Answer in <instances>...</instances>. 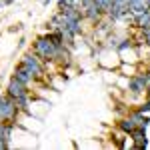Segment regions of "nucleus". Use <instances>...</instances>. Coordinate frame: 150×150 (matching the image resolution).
<instances>
[{
	"label": "nucleus",
	"mask_w": 150,
	"mask_h": 150,
	"mask_svg": "<svg viewBox=\"0 0 150 150\" xmlns=\"http://www.w3.org/2000/svg\"><path fill=\"white\" fill-rule=\"evenodd\" d=\"M130 24H132L134 28H138V30H142V28L150 26V12L146 10V12H140V14H132Z\"/></svg>",
	"instance_id": "9d476101"
},
{
	"label": "nucleus",
	"mask_w": 150,
	"mask_h": 150,
	"mask_svg": "<svg viewBox=\"0 0 150 150\" xmlns=\"http://www.w3.org/2000/svg\"><path fill=\"white\" fill-rule=\"evenodd\" d=\"M20 62L28 68V72L34 76L36 80H42V78L46 76V62H42V60L32 52V50L24 52V56L20 58Z\"/></svg>",
	"instance_id": "7ed1b4c3"
},
{
	"label": "nucleus",
	"mask_w": 150,
	"mask_h": 150,
	"mask_svg": "<svg viewBox=\"0 0 150 150\" xmlns=\"http://www.w3.org/2000/svg\"><path fill=\"white\" fill-rule=\"evenodd\" d=\"M82 14H84V20H86V22H90V24H94V26L104 18V12L96 6V2H94L92 6H88L86 10H82Z\"/></svg>",
	"instance_id": "1a4fd4ad"
},
{
	"label": "nucleus",
	"mask_w": 150,
	"mask_h": 150,
	"mask_svg": "<svg viewBox=\"0 0 150 150\" xmlns=\"http://www.w3.org/2000/svg\"><path fill=\"white\" fill-rule=\"evenodd\" d=\"M14 4V0H0V8H4V6H10Z\"/></svg>",
	"instance_id": "f3484780"
},
{
	"label": "nucleus",
	"mask_w": 150,
	"mask_h": 150,
	"mask_svg": "<svg viewBox=\"0 0 150 150\" xmlns=\"http://www.w3.org/2000/svg\"><path fill=\"white\" fill-rule=\"evenodd\" d=\"M14 126L12 122H0V150H8L10 148V138L12 132H14Z\"/></svg>",
	"instance_id": "0eeeda50"
},
{
	"label": "nucleus",
	"mask_w": 150,
	"mask_h": 150,
	"mask_svg": "<svg viewBox=\"0 0 150 150\" xmlns=\"http://www.w3.org/2000/svg\"><path fill=\"white\" fill-rule=\"evenodd\" d=\"M132 46H134V40L128 36V38H120V40H118V44H116V50H118V52H124L126 48H132Z\"/></svg>",
	"instance_id": "4468645a"
},
{
	"label": "nucleus",
	"mask_w": 150,
	"mask_h": 150,
	"mask_svg": "<svg viewBox=\"0 0 150 150\" xmlns=\"http://www.w3.org/2000/svg\"><path fill=\"white\" fill-rule=\"evenodd\" d=\"M128 136L134 140V150L148 148V138H146V128H144V126H136Z\"/></svg>",
	"instance_id": "423d86ee"
},
{
	"label": "nucleus",
	"mask_w": 150,
	"mask_h": 150,
	"mask_svg": "<svg viewBox=\"0 0 150 150\" xmlns=\"http://www.w3.org/2000/svg\"><path fill=\"white\" fill-rule=\"evenodd\" d=\"M40 2H42V6H48V4H50L52 0H40Z\"/></svg>",
	"instance_id": "a211bd4d"
},
{
	"label": "nucleus",
	"mask_w": 150,
	"mask_h": 150,
	"mask_svg": "<svg viewBox=\"0 0 150 150\" xmlns=\"http://www.w3.org/2000/svg\"><path fill=\"white\" fill-rule=\"evenodd\" d=\"M128 116L136 122V126L148 128V124H150V116L148 114H144V112H140V110H132V112H128Z\"/></svg>",
	"instance_id": "9b49d317"
},
{
	"label": "nucleus",
	"mask_w": 150,
	"mask_h": 150,
	"mask_svg": "<svg viewBox=\"0 0 150 150\" xmlns=\"http://www.w3.org/2000/svg\"><path fill=\"white\" fill-rule=\"evenodd\" d=\"M12 76H14V78H18L22 84H26L28 88H30V86H34V82H36V78L28 72V68L24 66L22 62H18V64H16V68H14V74H12Z\"/></svg>",
	"instance_id": "6e6552de"
},
{
	"label": "nucleus",
	"mask_w": 150,
	"mask_h": 150,
	"mask_svg": "<svg viewBox=\"0 0 150 150\" xmlns=\"http://www.w3.org/2000/svg\"><path fill=\"white\" fill-rule=\"evenodd\" d=\"M0 94H2V92H0Z\"/></svg>",
	"instance_id": "6ab92c4d"
},
{
	"label": "nucleus",
	"mask_w": 150,
	"mask_h": 150,
	"mask_svg": "<svg viewBox=\"0 0 150 150\" xmlns=\"http://www.w3.org/2000/svg\"><path fill=\"white\" fill-rule=\"evenodd\" d=\"M4 92L8 94L10 98H20V96H24V94L30 92V88L26 86V84H22V82L18 80V78H14V76H10V80H8V84H6V88H4Z\"/></svg>",
	"instance_id": "39448f33"
},
{
	"label": "nucleus",
	"mask_w": 150,
	"mask_h": 150,
	"mask_svg": "<svg viewBox=\"0 0 150 150\" xmlns=\"http://www.w3.org/2000/svg\"><path fill=\"white\" fill-rule=\"evenodd\" d=\"M140 34H142V38H144V44H146V46H150V26L142 28V30H140Z\"/></svg>",
	"instance_id": "2eb2a0df"
},
{
	"label": "nucleus",
	"mask_w": 150,
	"mask_h": 150,
	"mask_svg": "<svg viewBox=\"0 0 150 150\" xmlns=\"http://www.w3.org/2000/svg\"><path fill=\"white\" fill-rule=\"evenodd\" d=\"M20 108H18V104L14 98H10L8 94H0V122H12V124H16V120H18V116H20Z\"/></svg>",
	"instance_id": "f03ea898"
},
{
	"label": "nucleus",
	"mask_w": 150,
	"mask_h": 150,
	"mask_svg": "<svg viewBox=\"0 0 150 150\" xmlns=\"http://www.w3.org/2000/svg\"><path fill=\"white\" fill-rule=\"evenodd\" d=\"M146 86H148V80H146V74H144V72L132 74V76L128 78V92L134 94V96H138V94H144Z\"/></svg>",
	"instance_id": "20e7f679"
},
{
	"label": "nucleus",
	"mask_w": 150,
	"mask_h": 150,
	"mask_svg": "<svg viewBox=\"0 0 150 150\" xmlns=\"http://www.w3.org/2000/svg\"><path fill=\"white\" fill-rule=\"evenodd\" d=\"M56 48L58 46L50 42V38H48L46 34H42V36H38L34 42H32V48H30V50H32V52H34L42 62H46V66H48V64H54Z\"/></svg>",
	"instance_id": "f257e3e1"
},
{
	"label": "nucleus",
	"mask_w": 150,
	"mask_h": 150,
	"mask_svg": "<svg viewBox=\"0 0 150 150\" xmlns=\"http://www.w3.org/2000/svg\"><path fill=\"white\" fill-rule=\"evenodd\" d=\"M136 110H140V112H144V114H150V98H146L144 102L140 104Z\"/></svg>",
	"instance_id": "dca6fc26"
},
{
	"label": "nucleus",
	"mask_w": 150,
	"mask_h": 150,
	"mask_svg": "<svg viewBox=\"0 0 150 150\" xmlns=\"http://www.w3.org/2000/svg\"><path fill=\"white\" fill-rule=\"evenodd\" d=\"M116 126L120 128V132H124V134H130V132L136 128V122H134L130 116H124V118H120V120L116 122Z\"/></svg>",
	"instance_id": "ddd939ff"
},
{
	"label": "nucleus",
	"mask_w": 150,
	"mask_h": 150,
	"mask_svg": "<svg viewBox=\"0 0 150 150\" xmlns=\"http://www.w3.org/2000/svg\"><path fill=\"white\" fill-rule=\"evenodd\" d=\"M126 4H128V10L132 12V14H140V12L148 10L146 0H126Z\"/></svg>",
	"instance_id": "f8f14e48"
}]
</instances>
